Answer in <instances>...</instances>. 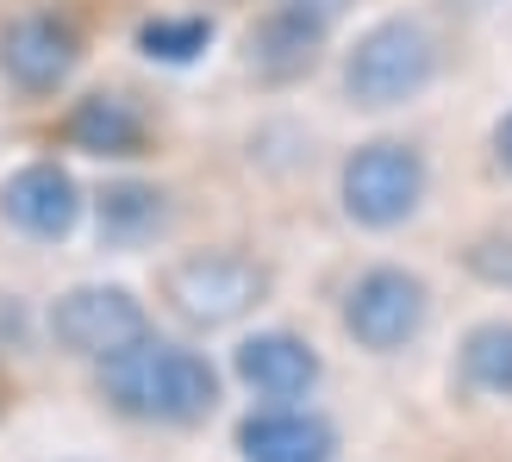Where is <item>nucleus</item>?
Returning <instances> with one entry per match:
<instances>
[{"label":"nucleus","instance_id":"f257e3e1","mask_svg":"<svg viewBox=\"0 0 512 462\" xmlns=\"http://www.w3.org/2000/svg\"><path fill=\"white\" fill-rule=\"evenodd\" d=\"M100 388L119 406L125 419H144V425H194L213 413L219 400V375L207 356H194L182 344H157L144 338L132 350H119L100 363Z\"/></svg>","mask_w":512,"mask_h":462},{"label":"nucleus","instance_id":"f03ea898","mask_svg":"<svg viewBox=\"0 0 512 462\" xmlns=\"http://www.w3.org/2000/svg\"><path fill=\"white\" fill-rule=\"evenodd\" d=\"M438 75V44L419 19H381L375 32L356 38L344 63V88L356 107H400V100L425 94V82Z\"/></svg>","mask_w":512,"mask_h":462},{"label":"nucleus","instance_id":"7ed1b4c3","mask_svg":"<svg viewBox=\"0 0 512 462\" xmlns=\"http://www.w3.org/2000/svg\"><path fill=\"white\" fill-rule=\"evenodd\" d=\"M263 294H269V269L250 263V256L200 250V256H182L175 269H163V300L188 325H207V331L244 319Z\"/></svg>","mask_w":512,"mask_h":462},{"label":"nucleus","instance_id":"20e7f679","mask_svg":"<svg viewBox=\"0 0 512 462\" xmlns=\"http://www.w3.org/2000/svg\"><path fill=\"white\" fill-rule=\"evenodd\" d=\"M338 188H344V213L356 225L388 231L400 219H413V207L425 200V163H419L413 144L381 138V144H363L344 163V182Z\"/></svg>","mask_w":512,"mask_h":462},{"label":"nucleus","instance_id":"39448f33","mask_svg":"<svg viewBox=\"0 0 512 462\" xmlns=\"http://www.w3.org/2000/svg\"><path fill=\"white\" fill-rule=\"evenodd\" d=\"M50 331H57L63 350L107 363V356L150 338V319L125 288H69L57 306H50Z\"/></svg>","mask_w":512,"mask_h":462},{"label":"nucleus","instance_id":"423d86ee","mask_svg":"<svg viewBox=\"0 0 512 462\" xmlns=\"http://www.w3.org/2000/svg\"><path fill=\"white\" fill-rule=\"evenodd\" d=\"M425 325V281L406 269H369L344 294V331L363 350H400Z\"/></svg>","mask_w":512,"mask_h":462},{"label":"nucleus","instance_id":"0eeeda50","mask_svg":"<svg viewBox=\"0 0 512 462\" xmlns=\"http://www.w3.org/2000/svg\"><path fill=\"white\" fill-rule=\"evenodd\" d=\"M75 63H82V38L75 25L57 13H19L7 32H0V69L13 75L25 94H57Z\"/></svg>","mask_w":512,"mask_h":462},{"label":"nucleus","instance_id":"6e6552de","mask_svg":"<svg viewBox=\"0 0 512 462\" xmlns=\"http://www.w3.org/2000/svg\"><path fill=\"white\" fill-rule=\"evenodd\" d=\"M238 381L263 400H306L319 388V356L294 331H256L238 344Z\"/></svg>","mask_w":512,"mask_h":462},{"label":"nucleus","instance_id":"1a4fd4ad","mask_svg":"<svg viewBox=\"0 0 512 462\" xmlns=\"http://www.w3.org/2000/svg\"><path fill=\"white\" fill-rule=\"evenodd\" d=\"M0 213H7L19 231H32V238H63L82 213V194H75L69 169L57 163H25L7 188H0Z\"/></svg>","mask_w":512,"mask_h":462},{"label":"nucleus","instance_id":"9d476101","mask_svg":"<svg viewBox=\"0 0 512 462\" xmlns=\"http://www.w3.org/2000/svg\"><path fill=\"white\" fill-rule=\"evenodd\" d=\"M238 444L244 462H331V450H338L331 425L313 413H256L244 419Z\"/></svg>","mask_w":512,"mask_h":462},{"label":"nucleus","instance_id":"9b49d317","mask_svg":"<svg viewBox=\"0 0 512 462\" xmlns=\"http://www.w3.org/2000/svg\"><path fill=\"white\" fill-rule=\"evenodd\" d=\"M319 44H325L319 25H306V19L288 13V7H269V19L250 32V69L263 75V82H294V75L313 69Z\"/></svg>","mask_w":512,"mask_h":462},{"label":"nucleus","instance_id":"f8f14e48","mask_svg":"<svg viewBox=\"0 0 512 462\" xmlns=\"http://www.w3.org/2000/svg\"><path fill=\"white\" fill-rule=\"evenodd\" d=\"M69 138L94 150V157H138L144 150V119L125 107L119 94H88L82 107L69 113Z\"/></svg>","mask_w":512,"mask_h":462},{"label":"nucleus","instance_id":"ddd939ff","mask_svg":"<svg viewBox=\"0 0 512 462\" xmlns=\"http://www.w3.org/2000/svg\"><path fill=\"white\" fill-rule=\"evenodd\" d=\"M157 225H163V194L157 188L119 182V188L100 194V238L107 244H144Z\"/></svg>","mask_w":512,"mask_h":462},{"label":"nucleus","instance_id":"4468645a","mask_svg":"<svg viewBox=\"0 0 512 462\" xmlns=\"http://www.w3.org/2000/svg\"><path fill=\"white\" fill-rule=\"evenodd\" d=\"M463 375L481 394H512V325H481L463 344Z\"/></svg>","mask_w":512,"mask_h":462},{"label":"nucleus","instance_id":"2eb2a0df","mask_svg":"<svg viewBox=\"0 0 512 462\" xmlns=\"http://www.w3.org/2000/svg\"><path fill=\"white\" fill-rule=\"evenodd\" d=\"M207 38H213V19H150L144 32H138V44L150 50V57H163V63L200 57V50H207Z\"/></svg>","mask_w":512,"mask_h":462},{"label":"nucleus","instance_id":"dca6fc26","mask_svg":"<svg viewBox=\"0 0 512 462\" xmlns=\"http://www.w3.org/2000/svg\"><path fill=\"white\" fill-rule=\"evenodd\" d=\"M275 7H288V13H300L306 25H319V32H331V25L344 19V7H350V0H275Z\"/></svg>","mask_w":512,"mask_h":462},{"label":"nucleus","instance_id":"f3484780","mask_svg":"<svg viewBox=\"0 0 512 462\" xmlns=\"http://www.w3.org/2000/svg\"><path fill=\"white\" fill-rule=\"evenodd\" d=\"M494 150H500V163L512 169V113L500 119V132H494Z\"/></svg>","mask_w":512,"mask_h":462}]
</instances>
